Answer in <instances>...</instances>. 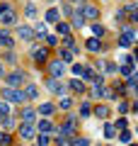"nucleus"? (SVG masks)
Here are the masks:
<instances>
[{"instance_id": "obj_41", "label": "nucleus", "mask_w": 138, "mask_h": 146, "mask_svg": "<svg viewBox=\"0 0 138 146\" xmlns=\"http://www.w3.org/2000/svg\"><path fill=\"white\" fill-rule=\"evenodd\" d=\"M56 146H70V139H68V136H61V134H58V136H56Z\"/></svg>"}, {"instance_id": "obj_13", "label": "nucleus", "mask_w": 138, "mask_h": 146, "mask_svg": "<svg viewBox=\"0 0 138 146\" xmlns=\"http://www.w3.org/2000/svg\"><path fill=\"white\" fill-rule=\"evenodd\" d=\"M102 46H104L102 39H97V36H90V39L85 42V49H87L90 54H99V51H102Z\"/></svg>"}, {"instance_id": "obj_44", "label": "nucleus", "mask_w": 138, "mask_h": 146, "mask_svg": "<svg viewBox=\"0 0 138 146\" xmlns=\"http://www.w3.org/2000/svg\"><path fill=\"white\" fill-rule=\"evenodd\" d=\"M68 3H73V5H82V3H87V0H68Z\"/></svg>"}, {"instance_id": "obj_14", "label": "nucleus", "mask_w": 138, "mask_h": 146, "mask_svg": "<svg viewBox=\"0 0 138 146\" xmlns=\"http://www.w3.org/2000/svg\"><path fill=\"white\" fill-rule=\"evenodd\" d=\"M63 17H61V12H58V7H51V10H46V15H44V22L46 25H56V22H61Z\"/></svg>"}, {"instance_id": "obj_11", "label": "nucleus", "mask_w": 138, "mask_h": 146, "mask_svg": "<svg viewBox=\"0 0 138 146\" xmlns=\"http://www.w3.org/2000/svg\"><path fill=\"white\" fill-rule=\"evenodd\" d=\"M20 117H22V124H36V110L34 107H27L24 105Z\"/></svg>"}, {"instance_id": "obj_19", "label": "nucleus", "mask_w": 138, "mask_h": 146, "mask_svg": "<svg viewBox=\"0 0 138 146\" xmlns=\"http://www.w3.org/2000/svg\"><path fill=\"white\" fill-rule=\"evenodd\" d=\"M22 93H24V98H27V100H36V98H39V88H36L34 83H27Z\"/></svg>"}, {"instance_id": "obj_42", "label": "nucleus", "mask_w": 138, "mask_h": 146, "mask_svg": "<svg viewBox=\"0 0 138 146\" xmlns=\"http://www.w3.org/2000/svg\"><path fill=\"white\" fill-rule=\"evenodd\" d=\"M7 10H12V3H5V0H3V3H0V15H5Z\"/></svg>"}, {"instance_id": "obj_17", "label": "nucleus", "mask_w": 138, "mask_h": 146, "mask_svg": "<svg viewBox=\"0 0 138 146\" xmlns=\"http://www.w3.org/2000/svg\"><path fill=\"white\" fill-rule=\"evenodd\" d=\"M68 88L73 90V93H85L87 90V83L82 78H73V80H68Z\"/></svg>"}, {"instance_id": "obj_36", "label": "nucleus", "mask_w": 138, "mask_h": 146, "mask_svg": "<svg viewBox=\"0 0 138 146\" xmlns=\"http://www.w3.org/2000/svg\"><path fill=\"white\" fill-rule=\"evenodd\" d=\"M126 127H128V119H126V117H119V119H116V124H114V129L124 131V129H126Z\"/></svg>"}, {"instance_id": "obj_20", "label": "nucleus", "mask_w": 138, "mask_h": 146, "mask_svg": "<svg viewBox=\"0 0 138 146\" xmlns=\"http://www.w3.org/2000/svg\"><path fill=\"white\" fill-rule=\"evenodd\" d=\"M56 107H58V110H63V112H68V110L73 107V98H70V95H61Z\"/></svg>"}, {"instance_id": "obj_9", "label": "nucleus", "mask_w": 138, "mask_h": 146, "mask_svg": "<svg viewBox=\"0 0 138 146\" xmlns=\"http://www.w3.org/2000/svg\"><path fill=\"white\" fill-rule=\"evenodd\" d=\"M34 127H36V131H39V134H53V131H56V127H53L51 117H44V119H39Z\"/></svg>"}, {"instance_id": "obj_40", "label": "nucleus", "mask_w": 138, "mask_h": 146, "mask_svg": "<svg viewBox=\"0 0 138 146\" xmlns=\"http://www.w3.org/2000/svg\"><path fill=\"white\" fill-rule=\"evenodd\" d=\"M82 71H85V66H80V63H73V76H75V78H82Z\"/></svg>"}, {"instance_id": "obj_7", "label": "nucleus", "mask_w": 138, "mask_h": 146, "mask_svg": "<svg viewBox=\"0 0 138 146\" xmlns=\"http://www.w3.org/2000/svg\"><path fill=\"white\" fill-rule=\"evenodd\" d=\"M17 134H20L22 141H34L36 127H34V124H20V127H17Z\"/></svg>"}, {"instance_id": "obj_3", "label": "nucleus", "mask_w": 138, "mask_h": 146, "mask_svg": "<svg viewBox=\"0 0 138 146\" xmlns=\"http://www.w3.org/2000/svg\"><path fill=\"white\" fill-rule=\"evenodd\" d=\"M133 44H136V32H133L128 25H124L121 27V34H119V46L128 49V46H133Z\"/></svg>"}, {"instance_id": "obj_4", "label": "nucleus", "mask_w": 138, "mask_h": 146, "mask_svg": "<svg viewBox=\"0 0 138 146\" xmlns=\"http://www.w3.org/2000/svg\"><path fill=\"white\" fill-rule=\"evenodd\" d=\"M46 90L49 93H53V95H66V90H68V83H63V80H58V78H46Z\"/></svg>"}, {"instance_id": "obj_22", "label": "nucleus", "mask_w": 138, "mask_h": 146, "mask_svg": "<svg viewBox=\"0 0 138 146\" xmlns=\"http://www.w3.org/2000/svg\"><path fill=\"white\" fill-rule=\"evenodd\" d=\"M46 34H49V25L46 22H41V25L34 27V39H44Z\"/></svg>"}, {"instance_id": "obj_27", "label": "nucleus", "mask_w": 138, "mask_h": 146, "mask_svg": "<svg viewBox=\"0 0 138 146\" xmlns=\"http://www.w3.org/2000/svg\"><path fill=\"white\" fill-rule=\"evenodd\" d=\"M36 146H49L51 144V134H39V131H36Z\"/></svg>"}, {"instance_id": "obj_10", "label": "nucleus", "mask_w": 138, "mask_h": 146, "mask_svg": "<svg viewBox=\"0 0 138 146\" xmlns=\"http://www.w3.org/2000/svg\"><path fill=\"white\" fill-rule=\"evenodd\" d=\"M0 49H5V51L15 49V36H12L7 29H0Z\"/></svg>"}, {"instance_id": "obj_32", "label": "nucleus", "mask_w": 138, "mask_h": 146, "mask_svg": "<svg viewBox=\"0 0 138 146\" xmlns=\"http://www.w3.org/2000/svg\"><path fill=\"white\" fill-rule=\"evenodd\" d=\"M104 32H107V29H104L102 25H92V36H97V39H102V36H104Z\"/></svg>"}, {"instance_id": "obj_47", "label": "nucleus", "mask_w": 138, "mask_h": 146, "mask_svg": "<svg viewBox=\"0 0 138 146\" xmlns=\"http://www.w3.org/2000/svg\"><path fill=\"white\" fill-rule=\"evenodd\" d=\"M133 20H136V22H138V12H136V15H133Z\"/></svg>"}, {"instance_id": "obj_24", "label": "nucleus", "mask_w": 138, "mask_h": 146, "mask_svg": "<svg viewBox=\"0 0 138 146\" xmlns=\"http://www.w3.org/2000/svg\"><path fill=\"white\" fill-rule=\"evenodd\" d=\"M73 56H75V54H73L70 49H63V46L58 49V58H61L63 63H70V61H73Z\"/></svg>"}, {"instance_id": "obj_29", "label": "nucleus", "mask_w": 138, "mask_h": 146, "mask_svg": "<svg viewBox=\"0 0 138 146\" xmlns=\"http://www.w3.org/2000/svg\"><path fill=\"white\" fill-rule=\"evenodd\" d=\"M104 136H107V139H114V136H116V129H114L112 122H104Z\"/></svg>"}, {"instance_id": "obj_16", "label": "nucleus", "mask_w": 138, "mask_h": 146, "mask_svg": "<svg viewBox=\"0 0 138 146\" xmlns=\"http://www.w3.org/2000/svg\"><path fill=\"white\" fill-rule=\"evenodd\" d=\"M68 25H70V27H75V29H82V27L87 25V20H85V17H82L78 10H73V15H70V22H68Z\"/></svg>"}, {"instance_id": "obj_18", "label": "nucleus", "mask_w": 138, "mask_h": 146, "mask_svg": "<svg viewBox=\"0 0 138 146\" xmlns=\"http://www.w3.org/2000/svg\"><path fill=\"white\" fill-rule=\"evenodd\" d=\"M53 112H56V107H53L51 102H41L39 107H36V115H41V117H51Z\"/></svg>"}, {"instance_id": "obj_26", "label": "nucleus", "mask_w": 138, "mask_h": 146, "mask_svg": "<svg viewBox=\"0 0 138 146\" xmlns=\"http://www.w3.org/2000/svg\"><path fill=\"white\" fill-rule=\"evenodd\" d=\"M15 124H17V122L12 119V115H7V117H0V129H15Z\"/></svg>"}, {"instance_id": "obj_45", "label": "nucleus", "mask_w": 138, "mask_h": 146, "mask_svg": "<svg viewBox=\"0 0 138 146\" xmlns=\"http://www.w3.org/2000/svg\"><path fill=\"white\" fill-rule=\"evenodd\" d=\"M131 56H133V61H138V49H136V51L131 54Z\"/></svg>"}, {"instance_id": "obj_5", "label": "nucleus", "mask_w": 138, "mask_h": 146, "mask_svg": "<svg viewBox=\"0 0 138 146\" xmlns=\"http://www.w3.org/2000/svg\"><path fill=\"white\" fill-rule=\"evenodd\" d=\"M5 88H20L22 83H24V71H12V73H5Z\"/></svg>"}, {"instance_id": "obj_21", "label": "nucleus", "mask_w": 138, "mask_h": 146, "mask_svg": "<svg viewBox=\"0 0 138 146\" xmlns=\"http://www.w3.org/2000/svg\"><path fill=\"white\" fill-rule=\"evenodd\" d=\"M68 34H70V25L66 20L56 22V36H68Z\"/></svg>"}, {"instance_id": "obj_50", "label": "nucleus", "mask_w": 138, "mask_h": 146, "mask_svg": "<svg viewBox=\"0 0 138 146\" xmlns=\"http://www.w3.org/2000/svg\"><path fill=\"white\" fill-rule=\"evenodd\" d=\"M49 3H56V0H49Z\"/></svg>"}, {"instance_id": "obj_28", "label": "nucleus", "mask_w": 138, "mask_h": 146, "mask_svg": "<svg viewBox=\"0 0 138 146\" xmlns=\"http://www.w3.org/2000/svg\"><path fill=\"white\" fill-rule=\"evenodd\" d=\"M80 117H90L92 115V105H90V100H85V102L80 105V112H78Z\"/></svg>"}, {"instance_id": "obj_8", "label": "nucleus", "mask_w": 138, "mask_h": 146, "mask_svg": "<svg viewBox=\"0 0 138 146\" xmlns=\"http://www.w3.org/2000/svg\"><path fill=\"white\" fill-rule=\"evenodd\" d=\"M17 39H22V42H36L34 39V27L32 25H17Z\"/></svg>"}, {"instance_id": "obj_34", "label": "nucleus", "mask_w": 138, "mask_h": 146, "mask_svg": "<svg viewBox=\"0 0 138 146\" xmlns=\"http://www.w3.org/2000/svg\"><path fill=\"white\" fill-rule=\"evenodd\" d=\"M44 42H46V46H58V36L56 34H46Z\"/></svg>"}, {"instance_id": "obj_43", "label": "nucleus", "mask_w": 138, "mask_h": 146, "mask_svg": "<svg viewBox=\"0 0 138 146\" xmlns=\"http://www.w3.org/2000/svg\"><path fill=\"white\" fill-rule=\"evenodd\" d=\"M5 78V63H3V58H0V80Z\"/></svg>"}, {"instance_id": "obj_46", "label": "nucleus", "mask_w": 138, "mask_h": 146, "mask_svg": "<svg viewBox=\"0 0 138 146\" xmlns=\"http://www.w3.org/2000/svg\"><path fill=\"white\" fill-rule=\"evenodd\" d=\"M131 110H136V112H138V100H136V102L131 105Z\"/></svg>"}, {"instance_id": "obj_52", "label": "nucleus", "mask_w": 138, "mask_h": 146, "mask_svg": "<svg viewBox=\"0 0 138 146\" xmlns=\"http://www.w3.org/2000/svg\"><path fill=\"white\" fill-rule=\"evenodd\" d=\"M0 134H3V131H0Z\"/></svg>"}, {"instance_id": "obj_48", "label": "nucleus", "mask_w": 138, "mask_h": 146, "mask_svg": "<svg viewBox=\"0 0 138 146\" xmlns=\"http://www.w3.org/2000/svg\"><path fill=\"white\" fill-rule=\"evenodd\" d=\"M128 146H138V144H128Z\"/></svg>"}, {"instance_id": "obj_31", "label": "nucleus", "mask_w": 138, "mask_h": 146, "mask_svg": "<svg viewBox=\"0 0 138 146\" xmlns=\"http://www.w3.org/2000/svg\"><path fill=\"white\" fill-rule=\"evenodd\" d=\"M3 63H17V54L12 51V49H10V51H5V56H3Z\"/></svg>"}, {"instance_id": "obj_6", "label": "nucleus", "mask_w": 138, "mask_h": 146, "mask_svg": "<svg viewBox=\"0 0 138 146\" xmlns=\"http://www.w3.org/2000/svg\"><path fill=\"white\" fill-rule=\"evenodd\" d=\"M78 12H80L85 20H97L99 17V7L95 5V3H82V5L78 7Z\"/></svg>"}, {"instance_id": "obj_33", "label": "nucleus", "mask_w": 138, "mask_h": 146, "mask_svg": "<svg viewBox=\"0 0 138 146\" xmlns=\"http://www.w3.org/2000/svg\"><path fill=\"white\" fill-rule=\"evenodd\" d=\"M10 107H12L10 102H5V100H0V117H7V115H10Z\"/></svg>"}, {"instance_id": "obj_51", "label": "nucleus", "mask_w": 138, "mask_h": 146, "mask_svg": "<svg viewBox=\"0 0 138 146\" xmlns=\"http://www.w3.org/2000/svg\"><path fill=\"white\" fill-rule=\"evenodd\" d=\"M136 42H138V34H136Z\"/></svg>"}, {"instance_id": "obj_25", "label": "nucleus", "mask_w": 138, "mask_h": 146, "mask_svg": "<svg viewBox=\"0 0 138 146\" xmlns=\"http://www.w3.org/2000/svg\"><path fill=\"white\" fill-rule=\"evenodd\" d=\"M36 15H39L36 5H34V3H27V5H24V17H27V20H34Z\"/></svg>"}, {"instance_id": "obj_37", "label": "nucleus", "mask_w": 138, "mask_h": 146, "mask_svg": "<svg viewBox=\"0 0 138 146\" xmlns=\"http://www.w3.org/2000/svg\"><path fill=\"white\" fill-rule=\"evenodd\" d=\"M58 12H61L63 17H70V15H73V7H70V3H63V5H61V10H58Z\"/></svg>"}, {"instance_id": "obj_38", "label": "nucleus", "mask_w": 138, "mask_h": 146, "mask_svg": "<svg viewBox=\"0 0 138 146\" xmlns=\"http://www.w3.org/2000/svg\"><path fill=\"white\" fill-rule=\"evenodd\" d=\"M119 139H121V144H131V131H128V129L119 131Z\"/></svg>"}, {"instance_id": "obj_49", "label": "nucleus", "mask_w": 138, "mask_h": 146, "mask_svg": "<svg viewBox=\"0 0 138 146\" xmlns=\"http://www.w3.org/2000/svg\"><path fill=\"white\" fill-rule=\"evenodd\" d=\"M22 146H32V144H22Z\"/></svg>"}, {"instance_id": "obj_39", "label": "nucleus", "mask_w": 138, "mask_h": 146, "mask_svg": "<svg viewBox=\"0 0 138 146\" xmlns=\"http://www.w3.org/2000/svg\"><path fill=\"white\" fill-rule=\"evenodd\" d=\"M0 146H12V136L3 131V134H0Z\"/></svg>"}, {"instance_id": "obj_12", "label": "nucleus", "mask_w": 138, "mask_h": 146, "mask_svg": "<svg viewBox=\"0 0 138 146\" xmlns=\"http://www.w3.org/2000/svg\"><path fill=\"white\" fill-rule=\"evenodd\" d=\"M32 58H34V63H36V66H44V63L49 61V49H46V46H39V49H34Z\"/></svg>"}, {"instance_id": "obj_35", "label": "nucleus", "mask_w": 138, "mask_h": 146, "mask_svg": "<svg viewBox=\"0 0 138 146\" xmlns=\"http://www.w3.org/2000/svg\"><path fill=\"white\" fill-rule=\"evenodd\" d=\"M116 110H119V115H121V117H124V115H126V112H128V110H131V105H128V102H126V100H121V102H119V105H116Z\"/></svg>"}, {"instance_id": "obj_2", "label": "nucleus", "mask_w": 138, "mask_h": 146, "mask_svg": "<svg viewBox=\"0 0 138 146\" xmlns=\"http://www.w3.org/2000/svg\"><path fill=\"white\" fill-rule=\"evenodd\" d=\"M3 100L10 102V105H24L27 102L24 93H22L20 88H3Z\"/></svg>"}, {"instance_id": "obj_1", "label": "nucleus", "mask_w": 138, "mask_h": 146, "mask_svg": "<svg viewBox=\"0 0 138 146\" xmlns=\"http://www.w3.org/2000/svg\"><path fill=\"white\" fill-rule=\"evenodd\" d=\"M46 71H49V78H58V80H63V76H66L68 66L61 61V58H51V61H46Z\"/></svg>"}, {"instance_id": "obj_15", "label": "nucleus", "mask_w": 138, "mask_h": 146, "mask_svg": "<svg viewBox=\"0 0 138 146\" xmlns=\"http://www.w3.org/2000/svg\"><path fill=\"white\" fill-rule=\"evenodd\" d=\"M15 22H17L15 7H12V10H7L5 15H0V25H3V29H5V27H10V25H15Z\"/></svg>"}, {"instance_id": "obj_30", "label": "nucleus", "mask_w": 138, "mask_h": 146, "mask_svg": "<svg viewBox=\"0 0 138 146\" xmlns=\"http://www.w3.org/2000/svg\"><path fill=\"white\" fill-rule=\"evenodd\" d=\"M70 146H90V139H87V136H75V139L70 141Z\"/></svg>"}, {"instance_id": "obj_23", "label": "nucleus", "mask_w": 138, "mask_h": 146, "mask_svg": "<svg viewBox=\"0 0 138 146\" xmlns=\"http://www.w3.org/2000/svg\"><path fill=\"white\" fill-rule=\"evenodd\" d=\"M92 112H95V117H97V119H107V117H109V107H107V105H97Z\"/></svg>"}]
</instances>
